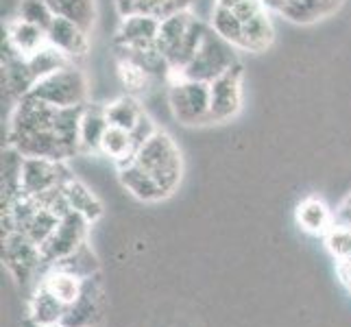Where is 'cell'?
I'll return each mask as SVG.
<instances>
[{
    "mask_svg": "<svg viewBox=\"0 0 351 327\" xmlns=\"http://www.w3.org/2000/svg\"><path fill=\"white\" fill-rule=\"evenodd\" d=\"M40 282L51 290V293L62 301L66 308L72 306L81 297L83 284H86V280H81V277L72 275V273L59 271V269H55V266H48V269L40 275Z\"/></svg>",
    "mask_w": 351,
    "mask_h": 327,
    "instance_id": "7402d4cb",
    "label": "cell"
},
{
    "mask_svg": "<svg viewBox=\"0 0 351 327\" xmlns=\"http://www.w3.org/2000/svg\"><path fill=\"white\" fill-rule=\"evenodd\" d=\"M105 112H107V120H110L112 127H120L127 131L136 127L138 120L144 116V109L131 94H125V96H120V99H116L114 103L105 105Z\"/></svg>",
    "mask_w": 351,
    "mask_h": 327,
    "instance_id": "484cf974",
    "label": "cell"
},
{
    "mask_svg": "<svg viewBox=\"0 0 351 327\" xmlns=\"http://www.w3.org/2000/svg\"><path fill=\"white\" fill-rule=\"evenodd\" d=\"M57 114L59 107L46 105L33 96H22L9 120V147H14L24 157H46L55 162L72 157L59 133Z\"/></svg>",
    "mask_w": 351,
    "mask_h": 327,
    "instance_id": "6da1fadb",
    "label": "cell"
},
{
    "mask_svg": "<svg viewBox=\"0 0 351 327\" xmlns=\"http://www.w3.org/2000/svg\"><path fill=\"white\" fill-rule=\"evenodd\" d=\"M90 225L92 223L86 216H81L79 212H68L66 216H62V221H59L53 236L40 247L46 269L53 266L55 262H59L62 258L70 256V253H75L81 245H86Z\"/></svg>",
    "mask_w": 351,
    "mask_h": 327,
    "instance_id": "9c48e42d",
    "label": "cell"
},
{
    "mask_svg": "<svg viewBox=\"0 0 351 327\" xmlns=\"http://www.w3.org/2000/svg\"><path fill=\"white\" fill-rule=\"evenodd\" d=\"M118 177H120V184H123L131 192V195L136 197V199H140V201L157 203V201L166 199L162 188L157 186L149 175H144L133 162H127L123 166H118Z\"/></svg>",
    "mask_w": 351,
    "mask_h": 327,
    "instance_id": "44dd1931",
    "label": "cell"
},
{
    "mask_svg": "<svg viewBox=\"0 0 351 327\" xmlns=\"http://www.w3.org/2000/svg\"><path fill=\"white\" fill-rule=\"evenodd\" d=\"M323 238H325V247H328L336 262L351 260V225L334 223Z\"/></svg>",
    "mask_w": 351,
    "mask_h": 327,
    "instance_id": "f1b7e54d",
    "label": "cell"
},
{
    "mask_svg": "<svg viewBox=\"0 0 351 327\" xmlns=\"http://www.w3.org/2000/svg\"><path fill=\"white\" fill-rule=\"evenodd\" d=\"M341 5L343 0H286L277 14L295 24H314L336 14Z\"/></svg>",
    "mask_w": 351,
    "mask_h": 327,
    "instance_id": "2e32d148",
    "label": "cell"
},
{
    "mask_svg": "<svg viewBox=\"0 0 351 327\" xmlns=\"http://www.w3.org/2000/svg\"><path fill=\"white\" fill-rule=\"evenodd\" d=\"M5 42L22 57H31L35 53H40L48 44V35L44 29L35 27L31 22H24L16 16L7 24V40Z\"/></svg>",
    "mask_w": 351,
    "mask_h": 327,
    "instance_id": "e0dca14e",
    "label": "cell"
},
{
    "mask_svg": "<svg viewBox=\"0 0 351 327\" xmlns=\"http://www.w3.org/2000/svg\"><path fill=\"white\" fill-rule=\"evenodd\" d=\"M3 262L18 284H27L38 271H46L40 245L22 232L3 236Z\"/></svg>",
    "mask_w": 351,
    "mask_h": 327,
    "instance_id": "ba28073f",
    "label": "cell"
},
{
    "mask_svg": "<svg viewBox=\"0 0 351 327\" xmlns=\"http://www.w3.org/2000/svg\"><path fill=\"white\" fill-rule=\"evenodd\" d=\"M238 64L236 57V46L229 44L225 38H221L212 27L205 33V38L199 46L197 55L190 59V64L186 68H181L175 79H192V81H203L212 83L214 79H219L221 75L229 68H234Z\"/></svg>",
    "mask_w": 351,
    "mask_h": 327,
    "instance_id": "277c9868",
    "label": "cell"
},
{
    "mask_svg": "<svg viewBox=\"0 0 351 327\" xmlns=\"http://www.w3.org/2000/svg\"><path fill=\"white\" fill-rule=\"evenodd\" d=\"M18 18L48 31V27H51L57 16L46 0H22L20 7H18Z\"/></svg>",
    "mask_w": 351,
    "mask_h": 327,
    "instance_id": "f546056e",
    "label": "cell"
},
{
    "mask_svg": "<svg viewBox=\"0 0 351 327\" xmlns=\"http://www.w3.org/2000/svg\"><path fill=\"white\" fill-rule=\"evenodd\" d=\"M242 77H245V72L238 62L225 75L210 83V123L219 125L238 116L242 107Z\"/></svg>",
    "mask_w": 351,
    "mask_h": 327,
    "instance_id": "8fae6325",
    "label": "cell"
},
{
    "mask_svg": "<svg viewBox=\"0 0 351 327\" xmlns=\"http://www.w3.org/2000/svg\"><path fill=\"white\" fill-rule=\"evenodd\" d=\"M210 83L175 79L168 90V105L181 125H210Z\"/></svg>",
    "mask_w": 351,
    "mask_h": 327,
    "instance_id": "52a82bcc",
    "label": "cell"
},
{
    "mask_svg": "<svg viewBox=\"0 0 351 327\" xmlns=\"http://www.w3.org/2000/svg\"><path fill=\"white\" fill-rule=\"evenodd\" d=\"M64 195L68 199V205L72 212H79L81 216H86L90 223L99 221L103 216V203L99 197L92 195L90 188L86 184H81L77 179H70L64 186Z\"/></svg>",
    "mask_w": 351,
    "mask_h": 327,
    "instance_id": "603a6c76",
    "label": "cell"
},
{
    "mask_svg": "<svg viewBox=\"0 0 351 327\" xmlns=\"http://www.w3.org/2000/svg\"><path fill=\"white\" fill-rule=\"evenodd\" d=\"M27 96H33V99L59 109L81 107L88 103V81L83 77V72L75 68V64H70L40 79Z\"/></svg>",
    "mask_w": 351,
    "mask_h": 327,
    "instance_id": "8992f818",
    "label": "cell"
},
{
    "mask_svg": "<svg viewBox=\"0 0 351 327\" xmlns=\"http://www.w3.org/2000/svg\"><path fill=\"white\" fill-rule=\"evenodd\" d=\"M334 223L351 225V195L341 205H338V210L334 212Z\"/></svg>",
    "mask_w": 351,
    "mask_h": 327,
    "instance_id": "1f68e13d",
    "label": "cell"
},
{
    "mask_svg": "<svg viewBox=\"0 0 351 327\" xmlns=\"http://www.w3.org/2000/svg\"><path fill=\"white\" fill-rule=\"evenodd\" d=\"M208 31H210L208 24L197 20L190 11H184V14H177L160 22L157 48L166 57L173 75H177L181 68H186L190 64V59L197 55Z\"/></svg>",
    "mask_w": 351,
    "mask_h": 327,
    "instance_id": "7a4b0ae2",
    "label": "cell"
},
{
    "mask_svg": "<svg viewBox=\"0 0 351 327\" xmlns=\"http://www.w3.org/2000/svg\"><path fill=\"white\" fill-rule=\"evenodd\" d=\"M216 5L234 11L242 24L240 51L264 53L275 40V29L264 0H216Z\"/></svg>",
    "mask_w": 351,
    "mask_h": 327,
    "instance_id": "5b68a950",
    "label": "cell"
},
{
    "mask_svg": "<svg viewBox=\"0 0 351 327\" xmlns=\"http://www.w3.org/2000/svg\"><path fill=\"white\" fill-rule=\"evenodd\" d=\"M57 18H66L79 24L88 33L96 22V0H46Z\"/></svg>",
    "mask_w": 351,
    "mask_h": 327,
    "instance_id": "cb8c5ba5",
    "label": "cell"
},
{
    "mask_svg": "<svg viewBox=\"0 0 351 327\" xmlns=\"http://www.w3.org/2000/svg\"><path fill=\"white\" fill-rule=\"evenodd\" d=\"M55 269L59 271H66V273H72L81 277V280H88V277L99 273V258L94 256V251L90 249V245H81L75 253H70V256L62 258L59 262L53 264Z\"/></svg>",
    "mask_w": 351,
    "mask_h": 327,
    "instance_id": "4316f807",
    "label": "cell"
},
{
    "mask_svg": "<svg viewBox=\"0 0 351 327\" xmlns=\"http://www.w3.org/2000/svg\"><path fill=\"white\" fill-rule=\"evenodd\" d=\"M295 218L304 232L317 236H325L328 229L334 225V212L319 197H306L301 201L295 210Z\"/></svg>",
    "mask_w": 351,
    "mask_h": 327,
    "instance_id": "d6986e66",
    "label": "cell"
},
{
    "mask_svg": "<svg viewBox=\"0 0 351 327\" xmlns=\"http://www.w3.org/2000/svg\"><path fill=\"white\" fill-rule=\"evenodd\" d=\"M338 277H341V282L349 288L351 293V260L349 262H338Z\"/></svg>",
    "mask_w": 351,
    "mask_h": 327,
    "instance_id": "d6a6232c",
    "label": "cell"
},
{
    "mask_svg": "<svg viewBox=\"0 0 351 327\" xmlns=\"http://www.w3.org/2000/svg\"><path fill=\"white\" fill-rule=\"evenodd\" d=\"M22 327H64V325H35V323H31V321L27 319Z\"/></svg>",
    "mask_w": 351,
    "mask_h": 327,
    "instance_id": "e575fe53",
    "label": "cell"
},
{
    "mask_svg": "<svg viewBox=\"0 0 351 327\" xmlns=\"http://www.w3.org/2000/svg\"><path fill=\"white\" fill-rule=\"evenodd\" d=\"M157 33H160V20L147 16H129L123 18L116 33V48H129V51H144V48L157 46Z\"/></svg>",
    "mask_w": 351,
    "mask_h": 327,
    "instance_id": "5bb4252c",
    "label": "cell"
},
{
    "mask_svg": "<svg viewBox=\"0 0 351 327\" xmlns=\"http://www.w3.org/2000/svg\"><path fill=\"white\" fill-rule=\"evenodd\" d=\"M70 173L64 162L46 160V157H24L22 164V195L44 197L57 188H64L70 181Z\"/></svg>",
    "mask_w": 351,
    "mask_h": 327,
    "instance_id": "30bf717a",
    "label": "cell"
},
{
    "mask_svg": "<svg viewBox=\"0 0 351 327\" xmlns=\"http://www.w3.org/2000/svg\"><path fill=\"white\" fill-rule=\"evenodd\" d=\"M66 306L42 282H38L29 299V321L35 325H62Z\"/></svg>",
    "mask_w": 351,
    "mask_h": 327,
    "instance_id": "ac0fdd59",
    "label": "cell"
},
{
    "mask_svg": "<svg viewBox=\"0 0 351 327\" xmlns=\"http://www.w3.org/2000/svg\"><path fill=\"white\" fill-rule=\"evenodd\" d=\"M157 131H160V129H157L153 120H151L147 114H144V116L138 120V125L133 127L129 133H131V140H133V144H136V149L140 151V149L144 147V144H147V142H149V140L155 136Z\"/></svg>",
    "mask_w": 351,
    "mask_h": 327,
    "instance_id": "4dcf8cb0",
    "label": "cell"
},
{
    "mask_svg": "<svg viewBox=\"0 0 351 327\" xmlns=\"http://www.w3.org/2000/svg\"><path fill=\"white\" fill-rule=\"evenodd\" d=\"M99 153L112 157V160L118 166H123V164L131 162L133 157H136L138 149H136V144H133L131 133L127 129H120V127H112L110 125V129H107L105 136H103Z\"/></svg>",
    "mask_w": 351,
    "mask_h": 327,
    "instance_id": "d4e9b609",
    "label": "cell"
},
{
    "mask_svg": "<svg viewBox=\"0 0 351 327\" xmlns=\"http://www.w3.org/2000/svg\"><path fill=\"white\" fill-rule=\"evenodd\" d=\"M190 7L192 0H116L120 18L147 16L160 22L177 14H184V11H190Z\"/></svg>",
    "mask_w": 351,
    "mask_h": 327,
    "instance_id": "9a60e30c",
    "label": "cell"
},
{
    "mask_svg": "<svg viewBox=\"0 0 351 327\" xmlns=\"http://www.w3.org/2000/svg\"><path fill=\"white\" fill-rule=\"evenodd\" d=\"M284 3H286V0H264V5L269 9H273V11H280L284 7Z\"/></svg>",
    "mask_w": 351,
    "mask_h": 327,
    "instance_id": "836d02e7",
    "label": "cell"
},
{
    "mask_svg": "<svg viewBox=\"0 0 351 327\" xmlns=\"http://www.w3.org/2000/svg\"><path fill=\"white\" fill-rule=\"evenodd\" d=\"M118 77H120V81H123L127 94H131V96L147 90L151 79H153L142 66H138L133 59L123 57V55H118Z\"/></svg>",
    "mask_w": 351,
    "mask_h": 327,
    "instance_id": "83f0119b",
    "label": "cell"
},
{
    "mask_svg": "<svg viewBox=\"0 0 351 327\" xmlns=\"http://www.w3.org/2000/svg\"><path fill=\"white\" fill-rule=\"evenodd\" d=\"M46 35H48V44L55 46L57 51H62L70 62L86 57L90 51V33L72 20L55 18Z\"/></svg>",
    "mask_w": 351,
    "mask_h": 327,
    "instance_id": "4fadbf2b",
    "label": "cell"
},
{
    "mask_svg": "<svg viewBox=\"0 0 351 327\" xmlns=\"http://www.w3.org/2000/svg\"><path fill=\"white\" fill-rule=\"evenodd\" d=\"M144 175H149L162 188L166 199L179 188L184 177V160L175 140L166 131H157L131 160Z\"/></svg>",
    "mask_w": 351,
    "mask_h": 327,
    "instance_id": "3957f363",
    "label": "cell"
},
{
    "mask_svg": "<svg viewBox=\"0 0 351 327\" xmlns=\"http://www.w3.org/2000/svg\"><path fill=\"white\" fill-rule=\"evenodd\" d=\"M110 129V120L103 105H83L81 112V151L96 153L101 151L105 131Z\"/></svg>",
    "mask_w": 351,
    "mask_h": 327,
    "instance_id": "ffe728a7",
    "label": "cell"
},
{
    "mask_svg": "<svg viewBox=\"0 0 351 327\" xmlns=\"http://www.w3.org/2000/svg\"><path fill=\"white\" fill-rule=\"evenodd\" d=\"M107 299H105V286L101 275L96 273L88 277L83 284V293L72 306H68L64 314V327H101L105 317Z\"/></svg>",
    "mask_w": 351,
    "mask_h": 327,
    "instance_id": "7c38bea8",
    "label": "cell"
}]
</instances>
